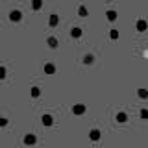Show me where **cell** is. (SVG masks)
I'll return each mask as SVG.
<instances>
[{"mask_svg":"<svg viewBox=\"0 0 148 148\" xmlns=\"http://www.w3.org/2000/svg\"><path fill=\"white\" fill-rule=\"evenodd\" d=\"M137 28H139V30H141V32H143V30L146 28V24H144V22H139V24H137Z\"/></svg>","mask_w":148,"mask_h":148,"instance_id":"obj_1","label":"cell"}]
</instances>
